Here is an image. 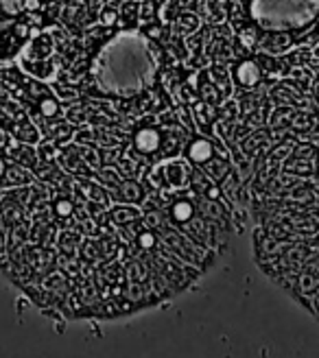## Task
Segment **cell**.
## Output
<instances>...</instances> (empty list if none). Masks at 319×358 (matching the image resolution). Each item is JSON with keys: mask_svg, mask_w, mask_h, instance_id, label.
Masks as SVG:
<instances>
[{"mask_svg": "<svg viewBox=\"0 0 319 358\" xmlns=\"http://www.w3.org/2000/svg\"><path fill=\"white\" fill-rule=\"evenodd\" d=\"M317 0H252L250 13L267 31L306 29L315 22Z\"/></svg>", "mask_w": 319, "mask_h": 358, "instance_id": "cell-1", "label": "cell"}, {"mask_svg": "<svg viewBox=\"0 0 319 358\" xmlns=\"http://www.w3.org/2000/svg\"><path fill=\"white\" fill-rule=\"evenodd\" d=\"M274 282L289 293L291 299H295L313 319H317V256L309 258L304 266L295 268V271H285L274 278Z\"/></svg>", "mask_w": 319, "mask_h": 358, "instance_id": "cell-2", "label": "cell"}, {"mask_svg": "<svg viewBox=\"0 0 319 358\" xmlns=\"http://www.w3.org/2000/svg\"><path fill=\"white\" fill-rule=\"evenodd\" d=\"M162 173H164V182L169 186V190H177V188H186L188 182H190V164L186 162V159H166V162H162Z\"/></svg>", "mask_w": 319, "mask_h": 358, "instance_id": "cell-3", "label": "cell"}, {"mask_svg": "<svg viewBox=\"0 0 319 358\" xmlns=\"http://www.w3.org/2000/svg\"><path fill=\"white\" fill-rule=\"evenodd\" d=\"M134 149L143 155H157L162 149V131L160 127H140L134 134Z\"/></svg>", "mask_w": 319, "mask_h": 358, "instance_id": "cell-4", "label": "cell"}, {"mask_svg": "<svg viewBox=\"0 0 319 358\" xmlns=\"http://www.w3.org/2000/svg\"><path fill=\"white\" fill-rule=\"evenodd\" d=\"M229 77L234 79V83L239 87H254L260 83L262 79V73H260V68L254 59H243L236 64L234 68V73H229Z\"/></svg>", "mask_w": 319, "mask_h": 358, "instance_id": "cell-5", "label": "cell"}, {"mask_svg": "<svg viewBox=\"0 0 319 358\" xmlns=\"http://www.w3.org/2000/svg\"><path fill=\"white\" fill-rule=\"evenodd\" d=\"M215 153H217V151H215V145H212V140L201 138V136L192 138V140L188 142V147H186V157H188V162L197 164V166L206 164L208 159H210L212 155H215Z\"/></svg>", "mask_w": 319, "mask_h": 358, "instance_id": "cell-6", "label": "cell"}, {"mask_svg": "<svg viewBox=\"0 0 319 358\" xmlns=\"http://www.w3.org/2000/svg\"><path fill=\"white\" fill-rule=\"evenodd\" d=\"M206 177H210L212 179V182H221V179L229 173V171H232V164H229V159L227 157H217V153L215 155H212L210 159H208V162L206 164H201V166H197Z\"/></svg>", "mask_w": 319, "mask_h": 358, "instance_id": "cell-7", "label": "cell"}, {"mask_svg": "<svg viewBox=\"0 0 319 358\" xmlns=\"http://www.w3.org/2000/svg\"><path fill=\"white\" fill-rule=\"evenodd\" d=\"M143 196H145L143 188H140V184L134 182V179H122L114 190V199L120 203H136L143 199Z\"/></svg>", "mask_w": 319, "mask_h": 358, "instance_id": "cell-8", "label": "cell"}, {"mask_svg": "<svg viewBox=\"0 0 319 358\" xmlns=\"http://www.w3.org/2000/svg\"><path fill=\"white\" fill-rule=\"evenodd\" d=\"M140 217H143V210L136 208L134 203H118L112 210H108V219H112L120 227L132 223V221H136V219H140Z\"/></svg>", "mask_w": 319, "mask_h": 358, "instance_id": "cell-9", "label": "cell"}, {"mask_svg": "<svg viewBox=\"0 0 319 358\" xmlns=\"http://www.w3.org/2000/svg\"><path fill=\"white\" fill-rule=\"evenodd\" d=\"M291 44H293V38H291V35H285V33H280V31H278L276 35H269V38H260V44H258V46L267 48L269 55L280 57L282 52L291 48Z\"/></svg>", "mask_w": 319, "mask_h": 358, "instance_id": "cell-10", "label": "cell"}, {"mask_svg": "<svg viewBox=\"0 0 319 358\" xmlns=\"http://www.w3.org/2000/svg\"><path fill=\"white\" fill-rule=\"evenodd\" d=\"M201 17L194 15V13H188V11H180L175 17H173V29H175V35H194L199 29V22Z\"/></svg>", "mask_w": 319, "mask_h": 358, "instance_id": "cell-11", "label": "cell"}, {"mask_svg": "<svg viewBox=\"0 0 319 358\" xmlns=\"http://www.w3.org/2000/svg\"><path fill=\"white\" fill-rule=\"evenodd\" d=\"M7 153L11 155V159H15V164H24L27 169H33L35 164H38V155L33 153L31 147L22 145V142H15V145H7Z\"/></svg>", "mask_w": 319, "mask_h": 358, "instance_id": "cell-12", "label": "cell"}, {"mask_svg": "<svg viewBox=\"0 0 319 358\" xmlns=\"http://www.w3.org/2000/svg\"><path fill=\"white\" fill-rule=\"evenodd\" d=\"M5 186H29L31 182H33V177H31V173L29 171H24L20 164H15V166H11V169H5Z\"/></svg>", "mask_w": 319, "mask_h": 358, "instance_id": "cell-13", "label": "cell"}, {"mask_svg": "<svg viewBox=\"0 0 319 358\" xmlns=\"http://www.w3.org/2000/svg\"><path fill=\"white\" fill-rule=\"evenodd\" d=\"M48 131H50V140L55 142V145H57V142H59V145H64V142L70 140V136H73V127H70V122H66V120L50 122Z\"/></svg>", "mask_w": 319, "mask_h": 358, "instance_id": "cell-14", "label": "cell"}, {"mask_svg": "<svg viewBox=\"0 0 319 358\" xmlns=\"http://www.w3.org/2000/svg\"><path fill=\"white\" fill-rule=\"evenodd\" d=\"M40 114L44 116V118H57L59 114H62V103L57 101V99H52V96H42L40 99Z\"/></svg>", "mask_w": 319, "mask_h": 358, "instance_id": "cell-15", "label": "cell"}, {"mask_svg": "<svg viewBox=\"0 0 319 358\" xmlns=\"http://www.w3.org/2000/svg\"><path fill=\"white\" fill-rule=\"evenodd\" d=\"M184 7H188V0H169V3H164L162 7H160V15L164 13V22H173V17Z\"/></svg>", "mask_w": 319, "mask_h": 358, "instance_id": "cell-16", "label": "cell"}, {"mask_svg": "<svg viewBox=\"0 0 319 358\" xmlns=\"http://www.w3.org/2000/svg\"><path fill=\"white\" fill-rule=\"evenodd\" d=\"M241 44L245 46V48H250V50H256L258 48V44H260V38H258V31L254 29V27H245L243 31H241Z\"/></svg>", "mask_w": 319, "mask_h": 358, "instance_id": "cell-17", "label": "cell"}, {"mask_svg": "<svg viewBox=\"0 0 319 358\" xmlns=\"http://www.w3.org/2000/svg\"><path fill=\"white\" fill-rule=\"evenodd\" d=\"M52 210H55L59 219H66L75 212V203L70 196H59V199H55V203H52Z\"/></svg>", "mask_w": 319, "mask_h": 358, "instance_id": "cell-18", "label": "cell"}, {"mask_svg": "<svg viewBox=\"0 0 319 358\" xmlns=\"http://www.w3.org/2000/svg\"><path fill=\"white\" fill-rule=\"evenodd\" d=\"M262 142H264V131H256V136L247 138V140L243 142V149H245V153L256 151V147H262ZM262 149H267V147H262Z\"/></svg>", "mask_w": 319, "mask_h": 358, "instance_id": "cell-19", "label": "cell"}, {"mask_svg": "<svg viewBox=\"0 0 319 358\" xmlns=\"http://www.w3.org/2000/svg\"><path fill=\"white\" fill-rule=\"evenodd\" d=\"M116 20H118V11L114 9V7H103V11H101V22L103 24H116Z\"/></svg>", "mask_w": 319, "mask_h": 358, "instance_id": "cell-20", "label": "cell"}, {"mask_svg": "<svg viewBox=\"0 0 319 358\" xmlns=\"http://www.w3.org/2000/svg\"><path fill=\"white\" fill-rule=\"evenodd\" d=\"M155 7H157L155 0H145V5L140 7V20L149 22V20H151V15H153V11H155Z\"/></svg>", "mask_w": 319, "mask_h": 358, "instance_id": "cell-21", "label": "cell"}, {"mask_svg": "<svg viewBox=\"0 0 319 358\" xmlns=\"http://www.w3.org/2000/svg\"><path fill=\"white\" fill-rule=\"evenodd\" d=\"M9 142H11V138H9V131H7L5 127H0V149H7Z\"/></svg>", "mask_w": 319, "mask_h": 358, "instance_id": "cell-22", "label": "cell"}, {"mask_svg": "<svg viewBox=\"0 0 319 358\" xmlns=\"http://www.w3.org/2000/svg\"><path fill=\"white\" fill-rule=\"evenodd\" d=\"M5 169H7V164H5V157H0V177L5 175Z\"/></svg>", "mask_w": 319, "mask_h": 358, "instance_id": "cell-23", "label": "cell"}]
</instances>
